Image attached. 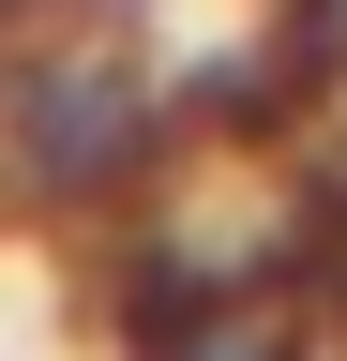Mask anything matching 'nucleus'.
<instances>
[{"instance_id":"f257e3e1","label":"nucleus","mask_w":347,"mask_h":361,"mask_svg":"<svg viewBox=\"0 0 347 361\" xmlns=\"http://www.w3.org/2000/svg\"><path fill=\"white\" fill-rule=\"evenodd\" d=\"M182 75L151 45H121L91 0H46V16H0V196L30 226H121L166 196L182 166Z\"/></svg>"},{"instance_id":"f03ea898","label":"nucleus","mask_w":347,"mask_h":361,"mask_svg":"<svg viewBox=\"0 0 347 361\" xmlns=\"http://www.w3.org/2000/svg\"><path fill=\"white\" fill-rule=\"evenodd\" d=\"M106 316H121V361H347V331L287 286L272 256H227L196 241L182 211H121L106 226Z\"/></svg>"},{"instance_id":"7ed1b4c3","label":"nucleus","mask_w":347,"mask_h":361,"mask_svg":"<svg viewBox=\"0 0 347 361\" xmlns=\"http://www.w3.org/2000/svg\"><path fill=\"white\" fill-rule=\"evenodd\" d=\"M272 271L347 331V151H332V166H302V196H287V226H272Z\"/></svg>"}]
</instances>
